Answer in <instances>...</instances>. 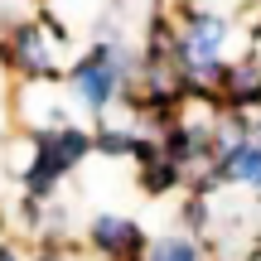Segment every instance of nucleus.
Here are the masks:
<instances>
[{"mask_svg": "<svg viewBox=\"0 0 261 261\" xmlns=\"http://www.w3.org/2000/svg\"><path fill=\"white\" fill-rule=\"evenodd\" d=\"M83 155H87V136L83 130H39L34 136V165H29L24 184L34 189V194H48Z\"/></svg>", "mask_w": 261, "mask_h": 261, "instance_id": "nucleus-1", "label": "nucleus"}, {"mask_svg": "<svg viewBox=\"0 0 261 261\" xmlns=\"http://www.w3.org/2000/svg\"><path fill=\"white\" fill-rule=\"evenodd\" d=\"M92 242H97V252H107V256H136L140 252V227L130 223V218H116V213H102L92 223Z\"/></svg>", "mask_w": 261, "mask_h": 261, "instance_id": "nucleus-2", "label": "nucleus"}, {"mask_svg": "<svg viewBox=\"0 0 261 261\" xmlns=\"http://www.w3.org/2000/svg\"><path fill=\"white\" fill-rule=\"evenodd\" d=\"M218 174L261 189V140H232L227 155H223V165H218Z\"/></svg>", "mask_w": 261, "mask_h": 261, "instance_id": "nucleus-3", "label": "nucleus"}, {"mask_svg": "<svg viewBox=\"0 0 261 261\" xmlns=\"http://www.w3.org/2000/svg\"><path fill=\"white\" fill-rule=\"evenodd\" d=\"M15 63L24 68V73H54V63H48V44L44 34H39V24H19L15 29Z\"/></svg>", "mask_w": 261, "mask_h": 261, "instance_id": "nucleus-4", "label": "nucleus"}, {"mask_svg": "<svg viewBox=\"0 0 261 261\" xmlns=\"http://www.w3.org/2000/svg\"><path fill=\"white\" fill-rule=\"evenodd\" d=\"M97 150H107V155H140V160H155V145L126 136V130H102V136H97Z\"/></svg>", "mask_w": 261, "mask_h": 261, "instance_id": "nucleus-5", "label": "nucleus"}, {"mask_svg": "<svg viewBox=\"0 0 261 261\" xmlns=\"http://www.w3.org/2000/svg\"><path fill=\"white\" fill-rule=\"evenodd\" d=\"M169 184H179V165L169 160V165H145V189L150 194H165Z\"/></svg>", "mask_w": 261, "mask_h": 261, "instance_id": "nucleus-6", "label": "nucleus"}, {"mask_svg": "<svg viewBox=\"0 0 261 261\" xmlns=\"http://www.w3.org/2000/svg\"><path fill=\"white\" fill-rule=\"evenodd\" d=\"M150 261H198V252L189 242H174V237H169V242H160L155 252H150Z\"/></svg>", "mask_w": 261, "mask_h": 261, "instance_id": "nucleus-7", "label": "nucleus"}, {"mask_svg": "<svg viewBox=\"0 0 261 261\" xmlns=\"http://www.w3.org/2000/svg\"><path fill=\"white\" fill-rule=\"evenodd\" d=\"M0 261H19V256H15V252H10V247H5V252H0Z\"/></svg>", "mask_w": 261, "mask_h": 261, "instance_id": "nucleus-8", "label": "nucleus"}, {"mask_svg": "<svg viewBox=\"0 0 261 261\" xmlns=\"http://www.w3.org/2000/svg\"><path fill=\"white\" fill-rule=\"evenodd\" d=\"M39 261H58V256H54V252H48V256H39Z\"/></svg>", "mask_w": 261, "mask_h": 261, "instance_id": "nucleus-9", "label": "nucleus"}]
</instances>
